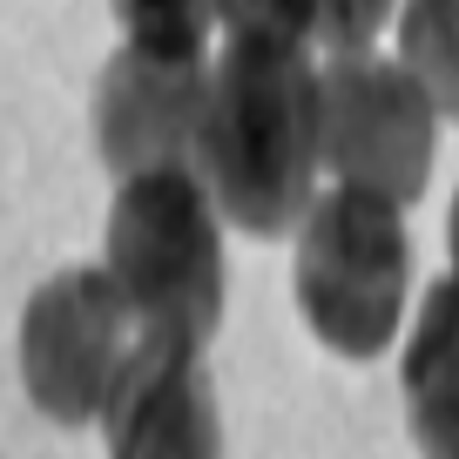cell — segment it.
<instances>
[{
	"instance_id": "1",
	"label": "cell",
	"mask_w": 459,
	"mask_h": 459,
	"mask_svg": "<svg viewBox=\"0 0 459 459\" xmlns=\"http://www.w3.org/2000/svg\"><path fill=\"white\" fill-rule=\"evenodd\" d=\"M317 156V74L304 41L230 34L196 135V169L216 210L250 237H284L311 210Z\"/></svg>"
},
{
	"instance_id": "2",
	"label": "cell",
	"mask_w": 459,
	"mask_h": 459,
	"mask_svg": "<svg viewBox=\"0 0 459 459\" xmlns=\"http://www.w3.org/2000/svg\"><path fill=\"white\" fill-rule=\"evenodd\" d=\"M108 277L156 338L210 344L223 325V237L189 162L122 176L108 210Z\"/></svg>"
},
{
	"instance_id": "3",
	"label": "cell",
	"mask_w": 459,
	"mask_h": 459,
	"mask_svg": "<svg viewBox=\"0 0 459 459\" xmlns=\"http://www.w3.org/2000/svg\"><path fill=\"white\" fill-rule=\"evenodd\" d=\"M405 277H412V244L392 196L359 183L311 196L298 223V304L338 359H378L392 344Z\"/></svg>"
},
{
	"instance_id": "4",
	"label": "cell",
	"mask_w": 459,
	"mask_h": 459,
	"mask_svg": "<svg viewBox=\"0 0 459 459\" xmlns=\"http://www.w3.org/2000/svg\"><path fill=\"white\" fill-rule=\"evenodd\" d=\"M317 149L359 189H378L405 210L432 176L439 149V101L426 95L405 61H378L365 48H344L317 74Z\"/></svg>"
},
{
	"instance_id": "5",
	"label": "cell",
	"mask_w": 459,
	"mask_h": 459,
	"mask_svg": "<svg viewBox=\"0 0 459 459\" xmlns=\"http://www.w3.org/2000/svg\"><path fill=\"white\" fill-rule=\"evenodd\" d=\"M129 298L108 277V264H74V271L48 277L28 298L21 317V378H28V399L41 405L55 426H88L101 419L115 378L129 365Z\"/></svg>"
},
{
	"instance_id": "6",
	"label": "cell",
	"mask_w": 459,
	"mask_h": 459,
	"mask_svg": "<svg viewBox=\"0 0 459 459\" xmlns=\"http://www.w3.org/2000/svg\"><path fill=\"white\" fill-rule=\"evenodd\" d=\"M203 101H210L203 55H176V48L129 41L108 68H101V88H95L101 162H108L115 176L169 169V162H189V169H196Z\"/></svg>"
},
{
	"instance_id": "7",
	"label": "cell",
	"mask_w": 459,
	"mask_h": 459,
	"mask_svg": "<svg viewBox=\"0 0 459 459\" xmlns=\"http://www.w3.org/2000/svg\"><path fill=\"white\" fill-rule=\"evenodd\" d=\"M108 459H223L216 392L203 378V344L143 331L101 405Z\"/></svg>"
},
{
	"instance_id": "8",
	"label": "cell",
	"mask_w": 459,
	"mask_h": 459,
	"mask_svg": "<svg viewBox=\"0 0 459 459\" xmlns=\"http://www.w3.org/2000/svg\"><path fill=\"white\" fill-rule=\"evenodd\" d=\"M405 419L419 459H459V277L426 290L419 325L405 338Z\"/></svg>"
},
{
	"instance_id": "9",
	"label": "cell",
	"mask_w": 459,
	"mask_h": 459,
	"mask_svg": "<svg viewBox=\"0 0 459 459\" xmlns=\"http://www.w3.org/2000/svg\"><path fill=\"white\" fill-rule=\"evenodd\" d=\"M399 55L439 115H459V0H399Z\"/></svg>"
},
{
	"instance_id": "10",
	"label": "cell",
	"mask_w": 459,
	"mask_h": 459,
	"mask_svg": "<svg viewBox=\"0 0 459 459\" xmlns=\"http://www.w3.org/2000/svg\"><path fill=\"white\" fill-rule=\"evenodd\" d=\"M115 14L143 48H176V55H203L223 0H115Z\"/></svg>"
},
{
	"instance_id": "11",
	"label": "cell",
	"mask_w": 459,
	"mask_h": 459,
	"mask_svg": "<svg viewBox=\"0 0 459 459\" xmlns=\"http://www.w3.org/2000/svg\"><path fill=\"white\" fill-rule=\"evenodd\" d=\"M230 34H271V41H311L325 0H223Z\"/></svg>"
},
{
	"instance_id": "12",
	"label": "cell",
	"mask_w": 459,
	"mask_h": 459,
	"mask_svg": "<svg viewBox=\"0 0 459 459\" xmlns=\"http://www.w3.org/2000/svg\"><path fill=\"white\" fill-rule=\"evenodd\" d=\"M399 7V0H325V21H317V34L338 48H365L378 28H385V14Z\"/></svg>"
},
{
	"instance_id": "13",
	"label": "cell",
	"mask_w": 459,
	"mask_h": 459,
	"mask_svg": "<svg viewBox=\"0 0 459 459\" xmlns=\"http://www.w3.org/2000/svg\"><path fill=\"white\" fill-rule=\"evenodd\" d=\"M453 277H459V196H453Z\"/></svg>"
}]
</instances>
